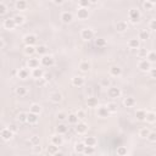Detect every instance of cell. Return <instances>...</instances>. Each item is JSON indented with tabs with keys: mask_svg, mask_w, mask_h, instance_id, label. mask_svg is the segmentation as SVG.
Wrapping results in <instances>:
<instances>
[{
	"mask_svg": "<svg viewBox=\"0 0 156 156\" xmlns=\"http://www.w3.org/2000/svg\"><path fill=\"white\" fill-rule=\"evenodd\" d=\"M128 18L130 20L132 23H138V22L140 21V18H141L140 11H139L137 7L129 9V11H128Z\"/></svg>",
	"mask_w": 156,
	"mask_h": 156,
	"instance_id": "cell-1",
	"label": "cell"
},
{
	"mask_svg": "<svg viewBox=\"0 0 156 156\" xmlns=\"http://www.w3.org/2000/svg\"><path fill=\"white\" fill-rule=\"evenodd\" d=\"M39 62H40V65L44 66V67H51V66H54V63H55V59L51 56V55H44V56H42Z\"/></svg>",
	"mask_w": 156,
	"mask_h": 156,
	"instance_id": "cell-2",
	"label": "cell"
},
{
	"mask_svg": "<svg viewBox=\"0 0 156 156\" xmlns=\"http://www.w3.org/2000/svg\"><path fill=\"white\" fill-rule=\"evenodd\" d=\"M94 37V31L92 28H83L81 31V38L83 40H90Z\"/></svg>",
	"mask_w": 156,
	"mask_h": 156,
	"instance_id": "cell-3",
	"label": "cell"
},
{
	"mask_svg": "<svg viewBox=\"0 0 156 156\" xmlns=\"http://www.w3.org/2000/svg\"><path fill=\"white\" fill-rule=\"evenodd\" d=\"M121 94H122L121 89L117 88V87H110V88L107 89V95H109L110 98H112V99H117V98H120Z\"/></svg>",
	"mask_w": 156,
	"mask_h": 156,
	"instance_id": "cell-4",
	"label": "cell"
},
{
	"mask_svg": "<svg viewBox=\"0 0 156 156\" xmlns=\"http://www.w3.org/2000/svg\"><path fill=\"white\" fill-rule=\"evenodd\" d=\"M138 69H139L140 71H143V72H149L152 67H151V63H150L149 61H147L145 59H143V60H140L139 63H138Z\"/></svg>",
	"mask_w": 156,
	"mask_h": 156,
	"instance_id": "cell-5",
	"label": "cell"
},
{
	"mask_svg": "<svg viewBox=\"0 0 156 156\" xmlns=\"http://www.w3.org/2000/svg\"><path fill=\"white\" fill-rule=\"evenodd\" d=\"M23 42L26 45H31V47H34V44L37 43V36L32 34V33H29V34H26L23 37Z\"/></svg>",
	"mask_w": 156,
	"mask_h": 156,
	"instance_id": "cell-6",
	"label": "cell"
},
{
	"mask_svg": "<svg viewBox=\"0 0 156 156\" xmlns=\"http://www.w3.org/2000/svg\"><path fill=\"white\" fill-rule=\"evenodd\" d=\"M87 130H88V125L85 122H78L76 125V132L78 134H85Z\"/></svg>",
	"mask_w": 156,
	"mask_h": 156,
	"instance_id": "cell-7",
	"label": "cell"
},
{
	"mask_svg": "<svg viewBox=\"0 0 156 156\" xmlns=\"http://www.w3.org/2000/svg\"><path fill=\"white\" fill-rule=\"evenodd\" d=\"M49 99H50V101L54 103V104H59L62 101V94L59 93V92H54L49 95Z\"/></svg>",
	"mask_w": 156,
	"mask_h": 156,
	"instance_id": "cell-8",
	"label": "cell"
},
{
	"mask_svg": "<svg viewBox=\"0 0 156 156\" xmlns=\"http://www.w3.org/2000/svg\"><path fill=\"white\" fill-rule=\"evenodd\" d=\"M77 17L79 18V20H82V21L87 20V18L89 17V11H88V9L78 7V10H77Z\"/></svg>",
	"mask_w": 156,
	"mask_h": 156,
	"instance_id": "cell-9",
	"label": "cell"
},
{
	"mask_svg": "<svg viewBox=\"0 0 156 156\" xmlns=\"http://www.w3.org/2000/svg\"><path fill=\"white\" fill-rule=\"evenodd\" d=\"M61 21L63 23H71L73 21V15L70 12V11H63L61 14Z\"/></svg>",
	"mask_w": 156,
	"mask_h": 156,
	"instance_id": "cell-10",
	"label": "cell"
},
{
	"mask_svg": "<svg viewBox=\"0 0 156 156\" xmlns=\"http://www.w3.org/2000/svg\"><path fill=\"white\" fill-rule=\"evenodd\" d=\"M15 27H16V25H15V21H14L12 17H9V18H6V20L4 21V28H5V29H7V31H14Z\"/></svg>",
	"mask_w": 156,
	"mask_h": 156,
	"instance_id": "cell-11",
	"label": "cell"
},
{
	"mask_svg": "<svg viewBox=\"0 0 156 156\" xmlns=\"http://www.w3.org/2000/svg\"><path fill=\"white\" fill-rule=\"evenodd\" d=\"M109 73L110 76H112V77H120L122 74V69L120 67V66H111L110 70H109Z\"/></svg>",
	"mask_w": 156,
	"mask_h": 156,
	"instance_id": "cell-12",
	"label": "cell"
},
{
	"mask_svg": "<svg viewBox=\"0 0 156 156\" xmlns=\"http://www.w3.org/2000/svg\"><path fill=\"white\" fill-rule=\"evenodd\" d=\"M44 71H43V69H34V70H32V72H31V76L34 78V79H42V78L44 77Z\"/></svg>",
	"mask_w": 156,
	"mask_h": 156,
	"instance_id": "cell-13",
	"label": "cell"
},
{
	"mask_svg": "<svg viewBox=\"0 0 156 156\" xmlns=\"http://www.w3.org/2000/svg\"><path fill=\"white\" fill-rule=\"evenodd\" d=\"M84 83H85L84 78H83V77H81V76H76V77H73V78H72V85H74V87L81 88V87H83V85H84Z\"/></svg>",
	"mask_w": 156,
	"mask_h": 156,
	"instance_id": "cell-14",
	"label": "cell"
},
{
	"mask_svg": "<svg viewBox=\"0 0 156 156\" xmlns=\"http://www.w3.org/2000/svg\"><path fill=\"white\" fill-rule=\"evenodd\" d=\"M12 136H14V133L11 132L9 128H4L1 132H0V137H1L4 140H6V141L12 138Z\"/></svg>",
	"mask_w": 156,
	"mask_h": 156,
	"instance_id": "cell-15",
	"label": "cell"
},
{
	"mask_svg": "<svg viewBox=\"0 0 156 156\" xmlns=\"http://www.w3.org/2000/svg\"><path fill=\"white\" fill-rule=\"evenodd\" d=\"M96 114H98L99 117H101V118H106V117L110 116V112H109V110L106 109V106H100V107H98Z\"/></svg>",
	"mask_w": 156,
	"mask_h": 156,
	"instance_id": "cell-16",
	"label": "cell"
},
{
	"mask_svg": "<svg viewBox=\"0 0 156 156\" xmlns=\"http://www.w3.org/2000/svg\"><path fill=\"white\" fill-rule=\"evenodd\" d=\"M128 29V25L126 21H118L116 23V31L120 32V33H123Z\"/></svg>",
	"mask_w": 156,
	"mask_h": 156,
	"instance_id": "cell-17",
	"label": "cell"
},
{
	"mask_svg": "<svg viewBox=\"0 0 156 156\" xmlns=\"http://www.w3.org/2000/svg\"><path fill=\"white\" fill-rule=\"evenodd\" d=\"M51 144H54L55 147H61L63 144V138L60 134H55L51 137Z\"/></svg>",
	"mask_w": 156,
	"mask_h": 156,
	"instance_id": "cell-18",
	"label": "cell"
},
{
	"mask_svg": "<svg viewBox=\"0 0 156 156\" xmlns=\"http://www.w3.org/2000/svg\"><path fill=\"white\" fill-rule=\"evenodd\" d=\"M128 48L129 49H139L140 48V40L138 38H132L128 40Z\"/></svg>",
	"mask_w": 156,
	"mask_h": 156,
	"instance_id": "cell-19",
	"label": "cell"
},
{
	"mask_svg": "<svg viewBox=\"0 0 156 156\" xmlns=\"http://www.w3.org/2000/svg\"><path fill=\"white\" fill-rule=\"evenodd\" d=\"M150 38V32L148 29H141L138 33V39L139 40H148Z\"/></svg>",
	"mask_w": 156,
	"mask_h": 156,
	"instance_id": "cell-20",
	"label": "cell"
},
{
	"mask_svg": "<svg viewBox=\"0 0 156 156\" xmlns=\"http://www.w3.org/2000/svg\"><path fill=\"white\" fill-rule=\"evenodd\" d=\"M145 121L148 122V123H155L156 122V114L154 112V111H148L147 115H145Z\"/></svg>",
	"mask_w": 156,
	"mask_h": 156,
	"instance_id": "cell-21",
	"label": "cell"
},
{
	"mask_svg": "<svg viewBox=\"0 0 156 156\" xmlns=\"http://www.w3.org/2000/svg\"><path fill=\"white\" fill-rule=\"evenodd\" d=\"M84 145L85 147H95L96 145V143H98V140H96V138H94V137H85V139H84Z\"/></svg>",
	"mask_w": 156,
	"mask_h": 156,
	"instance_id": "cell-22",
	"label": "cell"
},
{
	"mask_svg": "<svg viewBox=\"0 0 156 156\" xmlns=\"http://www.w3.org/2000/svg\"><path fill=\"white\" fill-rule=\"evenodd\" d=\"M39 115H36V114H32V112H29V114H27V122L29 125H36L37 122H38V120H39V117H38Z\"/></svg>",
	"mask_w": 156,
	"mask_h": 156,
	"instance_id": "cell-23",
	"label": "cell"
},
{
	"mask_svg": "<svg viewBox=\"0 0 156 156\" xmlns=\"http://www.w3.org/2000/svg\"><path fill=\"white\" fill-rule=\"evenodd\" d=\"M17 77L20 78V79H27V78L29 77V71L27 69H20L17 71Z\"/></svg>",
	"mask_w": 156,
	"mask_h": 156,
	"instance_id": "cell-24",
	"label": "cell"
},
{
	"mask_svg": "<svg viewBox=\"0 0 156 156\" xmlns=\"http://www.w3.org/2000/svg\"><path fill=\"white\" fill-rule=\"evenodd\" d=\"M39 60L38 59H34V58H32V59H29L28 60V62H27V66L29 69H32V70H34V69H38L39 67Z\"/></svg>",
	"mask_w": 156,
	"mask_h": 156,
	"instance_id": "cell-25",
	"label": "cell"
},
{
	"mask_svg": "<svg viewBox=\"0 0 156 156\" xmlns=\"http://www.w3.org/2000/svg\"><path fill=\"white\" fill-rule=\"evenodd\" d=\"M123 105H125L126 107H133V106L136 105V99L133 98V96H127V98H125Z\"/></svg>",
	"mask_w": 156,
	"mask_h": 156,
	"instance_id": "cell-26",
	"label": "cell"
},
{
	"mask_svg": "<svg viewBox=\"0 0 156 156\" xmlns=\"http://www.w3.org/2000/svg\"><path fill=\"white\" fill-rule=\"evenodd\" d=\"M27 1H25V0H17V1L15 3V7L16 10H20V11H23L27 9Z\"/></svg>",
	"mask_w": 156,
	"mask_h": 156,
	"instance_id": "cell-27",
	"label": "cell"
},
{
	"mask_svg": "<svg viewBox=\"0 0 156 156\" xmlns=\"http://www.w3.org/2000/svg\"><path fill=\"white\" fill-rule=\"evenodd\" d=\"M29 112L32 114H36V115H39L42 112V106L39 104H32L31 107H29Z\"/></svg>",
	"mask_w": 156,
	"mask_h": 156,
	"instance_id": "cell-28",
	"label": "cell"
},
{
	"mask_svg": "<svg viewBox=\"0 0 156 156\" xmlns=\"http://www.w3.org/2000/svg\"><path fill=\"white\" fill-rule=\"evenodd\" d=\"M12 18H14V21H15V25H16V26H22V25L25 23V21H26L25 16H22V15H16V16H14Z\"/></svg>",
	"mask_w": 156,
	"mask_h": 156,
	"instance_id": "cell-29",
	"label": "cell"
},
{
	"mask_svg": "<svg viewBox=\"0 0 156 156\" xmlns=\"http://www.w3.org/2000/svg\"><path fill=\"white\" fill-rule=\"evenodd\" d=\"M15 93H16V95H18V96H25V95H27L28 90H27L26 87H17V88L15 89Z\"/></svg>",
	"mask_w": 156,
	"mask_h": 156,
	"instance_id": "cell-30",
	"label": "cell"
},
{
	"mask_svg": "<svg viewBox=\"0 0 156 156\" xmlns=\"http://www.w3.org/2000/svg\"><path fill=\"white\" fill-rule=\"evenodd\" d=\"M67 121H69L70 125H77L78 122H79V120H78L76 114H69L67 115Z\"/></svg>",
	"mask_w": 156,
	"mask_h": 156,
	"instance_id": "cell-31",
	"label": "cell"
},
{
	"mask_svg": "<svg viewBox=\"0 0 156 156\" xmlns=\"http://www.w3.org/2000/svg\"><path fill=\"white\" fill-rule=\"evenodd\" d=\"M87 105L88 107H96L98 106V99L94 96H90L87 99Z\"/></svg>",
	"mask_w": 156,
	"mask_h": 156,
	"instance_id": "cell-32",
	"label": "cell"
},
{
	"mask_svg": "<svg viewBox=\"0 0 156 156\" xmlns=\"http://www.w3.org/2000/svg\"><path fill=\"white\" fill-rule=\"evenodd\" d=\"M47 51H48V48H47L45 45H38V47L36 48V54L42 55V56L47 55Z\"/></svg>",
	"mask_w": 156,
	"mask_h": 156,
	"instance_id": "cell-33",
	"label": "cell"
},
{
	"mask_svg": "<svg viewBox=\"0 0 156 156\" xmlns=\"http://www.w3.org/2000/svg\"><path fill=\"white\" fill-rule=\"evenodd\" d=\"M25 55L27 56H32L33 54H36V47H31V45H26L25 47V50H23Z\"/></svg>",
	"mask_w": 156,
	"mask_h": 156,
	"instance_id": "cell-34",
	"label": "cell"
},
{
	"mask_svg": "<svg viewBox=\"0 0 156 156\" xmlns=\"http://www.w3.org/2000/svg\"><path fill=\"white\" fill-rule=\"evenodd\" d=\"M145 115H147L145 110H137L136 112V117L138 121H145Z\"/></svg>",
	"mask_w": 156,
	"mask_h": 156,
	"instance_id": "cell-35",
	"label": "cell"
},
{
	"mask_svg": "<svg viewBox=\"0 0 156 156\" xmlns=\"http://www.w3.org/2000/svg\"><path fill=\"white\" fill-rule=\"evenodd\" d=\"M65 133H67V126L63 125V123L59 125V126L56 127V134L62 136V134H65Z\"/></svg>",
	"mask_w": 156,
	"mask_h": 156,
	"instance_id": "cell-36",
	"label": "cell"
},
{
	"mask_svg": "<svg viewBox=\"0 0 156 156\" xmlns=\"http://www.w3.org/2000/svg\"><path fill=\"white\" fill-rule=\"evenodd\" d=\"M145 60L149 61L151 65H152L154 62H156V54H155V51H148V55H147Z\"/></svg>",
	"mask_w": 156,
	"mask_h": 156,
	"instance_id": "cell-37",
	"label": "cell"
},
{
	"mask_svg": "<svg viewBox=\"0 0 156 156\" xmlns=\"http://www.w3.org/2000/svg\"><path fill=\"white\" fill-rule=\"evenodd\" d=\"M79 70L82 72H88L89 70H90V63H89L88 61H82L79 63Z\"/></svg>",
	"mask_w": 156,
	"mask_h": 156,
	"instance_id": "cell-38",
	"label": "cell"
},
{
	"mask_svg": "<svg viewBox=\"0 0 156 156\" xmlns=\"http://www.w3.org/2000/svg\"><path fill=\"white\" fill-rule=\"evenodd\" d=\"M106 109L109 110L110 115L111 114H115V112H117V104H115V103H107Z\"/></svg>",
	"mask_w": 156,
	"mask_h": 156,
	"instance_id": "cell-39",
	"label": "cell"
},
{
	"mask_svg": "<svg viewBox=\"0 0 156 156\" xmlns=\"http://www.w3.org/2000/svg\"><path fill=\"white\" fill-rule=\"evenodd\" d=\"M84 148H85L84 143H83V141H79V143H77L76 145H74V151H76L77 154H83Z\"/></svg>",
	"mask_w": 156,
	"mask_h": 156,
	"instance_id": "cell-40",
	"label": "cell"
},
{
	"mask_svg": "<svg viewBox=\"0 0 156 156\" xmlns=\"http://www.w3.org/2000/svg\"><path fill=\"white\" fill-rule=\"evenodd\" d=\"M47 151H48V154L49 155H54V154H56V152H59V147H55L54 144H49V147L47 148Z\"/></svg>",
	"mask_w": 156,
	"mask_h": 156,
	"instance_id": "cell-41",
	"label": "cell"
},
{
	"mask_svg": "<svg viewBox=\"0 0 156 156\" xmlns=\"http://www.w3.org/2000/svg\"><path fill=\"white\" fill-rule=\"evenodd\" d=\"M116 152H117V156H126V155H128V150H127L126 147H117Z\"/></svg>",
	"mask_w": 156,
	"mask_h": 156,
	"instance_id": "cell-42",
	"label": "cell"
},
{
	"mask_svg": "<svg viewBox=\"0 0 156 156\" xmlns=\"http://www.w3.org/2000/svg\"><path fill=\"white\" fill-rule=\"evenodd\" d=\"M150 132H151V130H150L148 127H144V128H141V129L139 130V137H140V138H148V136H149Z\"/></svg>",
	"mask_w": 156,
	"mask_h": 156,
	"instance_id": "cell-43",
	"label": "cell"
},
{
	"mask_svg": "<svg viewBox=\"0 0 156 156\" xmlns=\"http://www.w3.org/2000/svg\"><path fill=\"white\" fill-rule=\"evenodd\" d=\"M29 143H31V145H32V147H37V145H40V138H39L38 136H33V137L31 138Z\"/></svg>",
	"mask_w": 156,
	"mask_h": 156,
	"instance_id": "cell-44",
	"label": "cell"
},
{
	"mask_svg": "<svg viewBox=\"0 0 156 156\" xmlns=\"http://www.w3.org/2000/svg\"><path fill=\"white\" fill-rule=\"evenodd\" d=\"M95 45H96L98 48H104V47H106V39H104V38H98V39H95Z\"/></svg>",
	"mask_w": 156,
	"mask_h": 156,
	"instance_id": "cell-45",
	"label": "cell"
},
{
	"mask_svg": "<svg viewBox=\"0 0 156 156\" xmlns=\"http://www.w3.org/2000/svg\"><path fill=\"white\" fill-rule=\"evenodd\" d=\"M143 6L145 10H152L154 6H155V3L154 1H149V0H147V1H144L143 3Z\"/></svg>",
	"mask_w": 156,
	"mask_h": 156,
	"instance_id": "cell-46",
	"label": "cell"
},
{
	"mask_svg": "<svg viewBox=\"0 0 156 156\" xmlns=\"http://www.w3.org/2000/svg\"><path fill=\"white\" fill-rule=\"evenodd\" d=\"M147 55H148V50L147 49H144V48H139L138 49V56L140 59H145Z\"/></svg>",
	"mask_w": 156,
	"mask_h": 156,
	"instance_id": "cell-47",
	"label": "cell"
},
{
	"mask_svg": "<svg viewBox=\"0 0 156 156\" xmlns=\"http://www.w3.org/2000/svg\"><path fill=\"white\" fill-rule=\"evenodd\" d=\"M89 5H90V1H89V0H81V1H78V7L88 9Z\"/></svg>",
	"mask_w": 156,
	"mask_h": 156,
	"instance_id": "cell-48",
	"label": "cell"
},
{
	"mask_svg": "<svg viewBox=\"0 0 156 156\" xmlns=\"http://www.w3.org/2000/svg\"><path fill=\"white\" fill-rule=\"evenodd\" d=\"M17 121H20V122H27V114L26 112H20L18 115H17Z\"/></svg>",
	"mask_w": 156,
	"mask_h": 156,
	"instance_id": "cell-49",
	"label": "cell"
},
{
	"mask_svg": "<svg viewBox=\"0 0 156 156\" xmlns=\"http://www.w3.org/2000/svg\"><path fill=\"white\" fill-rule=\"evenodd\" d=\"M95 152V149L93 147H85L84 150H83V154L84 155H93Z\"/></svg>",
	"mask_w": 156,
	"mask_h": 156,
	"instance_id": "cell-50",
	"label": "cell"
},
{
	"mask_svg": "<svg viewBox=\"0 0 156 156\" xmlns=\"http://www.w3.org/2000/svg\"><path fill=\"white\" fill-rule=\"evenodd\" d=\"M56 117H58V120L59 121H66V120H67V114H66V112H63V111H61V112H59L58 115H56Z\"/></svg>",
	"mask_w": 156,
	"mask_h": 156,
	"instance_id": "cell-51",
	"label": "cell"
},
{
	"mask_svg": "<svg viewBox=\"0 0 156 156\" xmlns=\"http://www.w3.org/2000/svg\"><path fill=\"white\" fill-rule=\"evenodd\" d=\"M7 12V7L4 3H0V16H4Z\"/></svg>",
	"mask_w": 156,
	"mask_h": 156,
	"instance_id": "cell-52",
	"label": "cell"
},
{
	"mask_svg": "<svg viewBox=\"0 0 156 156\" xmlns=\"http://www.w3.org/2000/svg\"><path fill=\"white\" fill-rule=\"evenodd\" d=\"M148 140L151 141V143H155V141H156V133H155V132H150V133H149Z\"/></svg>",
	"mask_w": 156,
	"mask_h": 156,
	"instance_id": "cell-53",
	"label": "cell"
},
{
	"mask_svg": "<svg viewBox=\"0 0 156 156\" xmlns=\"http://www.w3.org/2000/svg\"><path fill=\"white\" fill-rule=\"evenodd\" d=\"M76 115H77L78 120H84V118H85V112H84L83 110H78Z\"/></svg>",
	"mask_w": 156,
	"mask_h": 156,
	"instance_id": "cell-54",
	"label": "cell"
},
{
	"mask_svg": "<svg viewBox=\"0 0 156 156\" xmlns=\"http://www.w3.org/2000/svg\"><path fill=\"white\" fill-rule=\"evenodd\" d=\"M7 128H9V129H10L11 132H12L14 134H15V133H17V132L20 130V129H18V127H17V126H16L15 123H11V125H10V126H9Z\"/></svg>",
	"mask_w": 156,
	"mask_h": 156,
	"instance_id": "cell-55",
	"label": "cell"
},
{
	"mask_svg": "<svg viewBox=\"0 0 156 156\" xmlns=\"http://www.w3.org/2000/svg\"><path fill=\"white\" fill-rule=\"evenodd\" d=\"M149 28H150V31H155V29H156V18H152V20L150 21Z\"/></svg>",
	"mask_w": 156,
	"mask_h": 156,
	"instance_id": "cell-56",
	"label": "cell"
},
{
	"mask_svg": "<svg viewBox=\"0 0 156 156\" xmlns=\"http://www.w3.org/2000/svg\"><path fill=\"white\" fill-rule=\"evenodd\" d=\"M33 149H32V151H33V154H40L42 152V147L40 145H37V147H32Z\"/></svg>",
	"mask_w": 156,
	"mask_h": 156,
	"instance_id": "cell-57",
	"label": "cell"
},
{
	"mask_svg": "<svg viewBox=\"0 0 156 156\" xmlns=\"http://www.w3.org/2000/svg\"><path fill=\"white\" fill-rule=\"evenodd\" d=\"M101 85H103V87L109 88V85H110V81L107 79V78H105V79H103V81H101Z\"/></svg>",
	"mask_w": 156,
	"mask_h": 156,
	"instance_id": "cell-58",
	"label": "cell"
},
{
	"mask_svg": "<svg viewBox=\"0 0 156 156\" xmlns=\"http://www.w3.org/2000/svg\"><path fill=\"white\" fill-rule=\"evenodd\" d=\"M150 74H151V78H155L156 77V69H151L150 70Z\"/></svg>",
	"mask_w": 156,
	"mask_h": 156,
	"instance_id": "cell-59",
	"label": "cell"
},
{
	"mask_svg": "<svg viewBox=\"0 0 156 156\" xmlns=\"http://www.w3.org/2000/svg\"><path fill=\"white\" fill-rule=\"evenodd\" d=\"M54 4H55V5H62V4H63V1H62V0H55Z\"/></svg>",
	"mask_w": 156,
	"mask_h": 156,
	"instance_id": "cell-60",
	"label": "cell"
},
{
	"mask_svg": "<svg viewBox=\"0 0 156 156\" xmlns=\"http://www.w3.org/2000/svg\"><path fill=\"white\" fill-rule=\"evenodd\" d=\"M3 48H4V42L1 38H0V49H3Z\"/></svg>",
	"mask_w": 156,
	"mask_h": 156,
	"instance_id": "cell-61",
	"label": "cell"
},
{
	"mask_svg": "<svg viewBox=\"0 0 156 156\" xmlns=\"http://www.w3.org/2000/svg\"><path fill=\"white\" fill-rule=\"evenodd\" d=\"M52 156H65V155H63L62 152H60V151H59V152H56V154H54Z\"/></svg>",
	"mask_w": 156,
	"mask_h": 156,
	"instance_id": "cell-62",
	"label": "cell"
},
{
	"mask_svg": "<svg viewBox=\"0 0 156 156\" xmlns=\"http://www.w3.org/2000/svg\"><path fill=\"white\" fill-rule=\"evenodd\" d=\"M126 156H130V155H126Z\"/></svg>",
	"mask_w": 156,
	"mask_h": 156,
	"instance_id": "cell-63",
	"label": "cell"
}]
</instances>
